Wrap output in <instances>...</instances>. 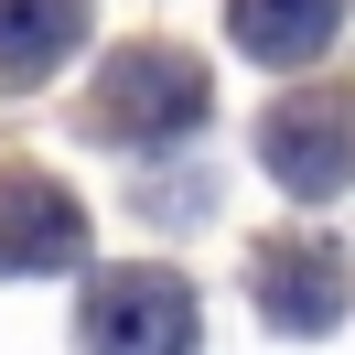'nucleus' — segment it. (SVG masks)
<instances>
[{
  "instance_id": "obj_1",
  "label": "nucleus",
  "mask_w": 355,
  "mask_h": 355,
  "mask_svg": "<svg viewBox=\"0 0 355 355\" xmlns=\"http://www.w3.org/2000/svg\"><path fill=\"white\" fill-rule=\"evenodd\" d=\"M205 108H216V87L183 44H130L97 76V130L108 140H183V130H205Z\"/></svg>"
},
{
  "instance_id": "obj_2",
  "label": "nucleus",
  "mask_w": 355,
  "mask_h": 355,
  "mask_svg": "<svg viewBox=\"0 0 355 355\" xmlns=\"http://www.w3.org/2000/svg\"><path fill=\"white\" fill-rule=\"evenodd\" d=\"M76 345L87 355H194V291L173 269H108L87 291Z\"/></svg>"
},
{
  "instance_id": "obj_3",
  "label": "nucleus",
  "mask_w": 355,
  "mask_h": 355,
  "mask_svg": "<svg viewBox=\"0 0 355 355\" xmlns=\"http://www.w3.org/2000/svg\"><path fill=\"white\" fill-rule=\"evenodd\" d=\"M259 162L291 194H345L355 183V87H302L259 119Z\"/></svg>"
},
{
  "instance_id": "obj_4",
  "label": "nucleus",
  "mask_w": 355,
  "mask_h": 355,
  "mask_svg": "<svg viewBox=\"0 0 355 355\" xmlns=\"http://www.w3.org/2000/svg\"><path fill=\"white\" fill-rule=\"evenodd\" d=\"M87 259V216L65 183L0 162V269H76Z\"/></svg>"
},
{
  "instance_id": "obj_5",
  "label": "nucleus",
  "mask_w": 355,
  "mask_h": 355,
  "mask_svg": "<svg viewBox=\"0 0 355 355\" xmlns=\"http://www.w3.org/2000/svg\"><path fill=\"white\" fill-rule=\"evenodd\" d=\"M259 312L280 334H323L334 312H345V248H323V237H280V248H259Z\"/></svg>"
},
{
  "instance_id": "obj_6",
  "label": "nucleus",
  "mask_w": 355,
  "mask_h": 355,
  "mask_svg": "<svg viewBox=\"0 0 355 355\" xmlns=\"http://www.w3.org/2000/svg\"><path fill=\"white\" fill-rule=\"evenodd\" d=\"M87 44V0H0V87H44Z\"/></svg>"
},
{
  "instance_id": "obj_7",
  "label": "nucleus",
  "mask_w": 355,
  "mask_h": 355,
  "mask_svg": "<svg viewBox=\"0 0 355 355\" xmlns=\"http://www.w3.org/2000/svg\"><path fill=\"white\" fill-rule=\"evenodd\" d=\"M334 22H345V0H237L226 11L237 54H259V65H312L334 44Z\"/></svg>"
}]
</instances>
